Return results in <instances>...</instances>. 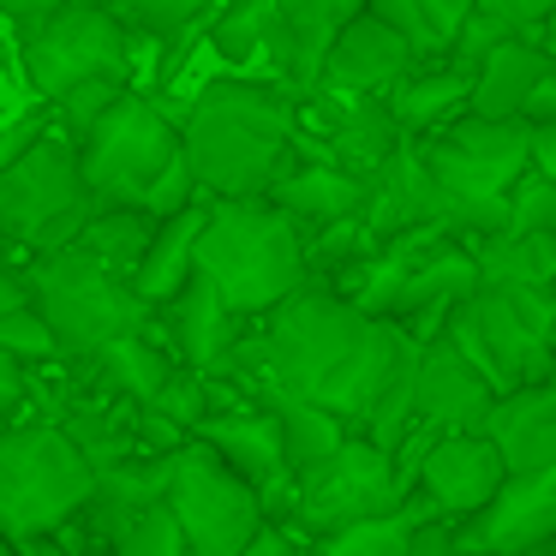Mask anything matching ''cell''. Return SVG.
<instances>
[{"instance_id":"obj_48","label":"cell","mask_w":556,"mask_h":556,"mask_svg":"<svg viewBox=\"0 0 556 556\" xmlns=\"http://www.w3.org/2000/svg\"><path fill=\"white\" fill-rule=\"evenodd\" d=\"M539 556H556V539H551V544H544V551H539Z\"/></svg>"},{"instance_id":"obj_41","label":"cell","mask_w":556,"mask_h":556,"mask_svg":"<svg viewBox=\"0 0 556 556\" xmlns=\"http://www.w3.org/2000/svg\"><path fill=\"white\" fill-rule=\"evenodd\" d=\"M305 544H312V539H305L300 527H288V520H269V515H264V527L245 539L240 556H305Z\"/></svg>"},{"instance_id":"obj_45","label":"cell","mask_w":556,"mask_h":556,"mask_svg":"<svg viewBox=\"0 0 556 556\" xmlns=\"http://www.w3.org/2000/svg\"><path fill=\"white\" fill-rule=\"evenodd\" d=\"M520 114H527V121H556V66L532 85V97H527V109H520Z\"/></svg>"},{"instance_id":"obj_31","label":"cell","mask_w":556,"mask_h":556,"mask_svg":"<svg viewBox=\"0 0 556 556\" xmlns=\"http://www.w3.org/2000/svg\"><path fill=\"white\" fill-rule=\"evenodd\" d=\"M150 233H156V216H144V210H132V204H97L73 245H85V252L102 257L109 269H126V276H132L144 245H150Z\"/></svg>"},{"instance_id":"obj_9","label":"cell","mask_w":556,"mask_h":556,"mask_svg":"<svg viewBox=\"0 0 556 556\" xmlns=\"http://www.w3.org/2000/svg\"><path fill=\"white\" fill-rule=\"evenodd\" d=\"M359 0H228L210 18V49L222 61H264L288 90H312L329 37Z\"/></svg>"},{"instance_id":"obj_17","label":"cell","mask_w":556,"mask_h":556,"mask_svg":"<svg viewBox=\"0 0 556 556\" xmlns=\"http://www.w3.org/2000/svg\"><path fill=\"white\" fill-rule=\"evenodd\" d=\"M496 389L479 377V365L455 348V341L431 336L419 341V359H413V425L425 431H479L484 413H491Z\"/></svg>"},{"instance_id":"obj_7","label":"cell","mask_w":556,"mask_h":556,"mask_svg":"<svg viewBox=\"0 0 556 556\" xmlns=\"http://www.w3.org/2000/svg\"><path fill=\"white\" fill-rule=\"evenodd\" d=\"M455 341L479 377L503 395L520 383H544L551 377V336H556V288H527V281H479L467 300L437 329Z\"/></svg>"},{"instance_id":"obj_6","label":"cell","mask_w":556,"mask_h":556,"mask_svg":"<svg viewBox=\"0 0 556 556\" xmlns=\"http://www.w3.org/2000/svg\"><path fill=\"white\" fill-rule=\"evenodd\" d=\"M25 288H30L37 317L49 324L61 359H85L102 341L126 336V329H150V317H156V305L138 300L132 276H126V269H109L102 257H90L85 245L37 252V264L25 269Z\"/></svg>"},{"instance_id":"obj_19","label":"cell","mask_w":556,"mask_h":556,"mask_svg":"<svg viewBox=\"0 0 556 556\" xmlns=\"http://www.w3.org/2000/svg\"><path fill=\"white\" fill-rule=\"evenodd\" d=\"M503 455V472H556V377L491 395L479 425Z\"/></svg>"},{"instance_id":"obj_2","label":"cell","mask_w":556,"mask_h":556,"mask_svg":"<svg viewBox=\"0 0 556 556\" xmlns=\"http://www.w3.org/2000/svg\"><path fill=\"white\" fill-rule=\"evenodd\" d=\"M293 102L269 85L245 78H216L192 97L180 121V144L192 162L198 192L210 198H264L269 180L293 156Z\"/></svg>"},{"instance_id":"obj_1","label":"cell","mask_w":556,"mask_h":556,"mask_svg":"<svg viewBox=\"0 0 556 556\" xmlns=\"http://www.w3.org/2000/svg\"><path fill=\"white\" fill-rule=\"evenodd\" d=\"M407 341L413 336L401 324L359 312L324 281H300L264 312L257 341H245V348L233 341L222 365L252 359L257 389H293V395L329 407L336 419H348V431H359Z\"/></svg>"},{"instance_id":"obj_37","label":"cell","mask_w":556,"mask_h":556,"mask_svg":"<svg viewBox=\"0 0 556 556\" xmlns=\"http://www.w3.org/2000/svg\"><path fill=\"white\" fill-rule=\"evenodd\" d=\"M503 37H515V30H503L496 18H484V13H472V7H467V18H460V30L448 37V49H443V61H437V66H455V73L472 78V73H479V61H484V54H491Z\"/></svg>"},{"instance_id":"obj_29","label":"cell","mask_w":556,"mask_h":556,"mask_svg":"<svg viewBox=\"0 0 556 556\" xmlns=\"http://www.w3.org/2000/svg\"><path fill=\"white\" fill-rule=\"evenodd\" d=\"M365 13H377L383 25H395L407 37L413 61L419 66H437L448 49V37L460 30L467 18V0H359Z\"/></svg>"},{"instance_id":"obj_38","label":"cell","mask_w":556,"mask_h":556,"mask_svg":"<svg viewBox=\"0 0 556 556\" xmlns=\"http://www.w3.org/2000/svg\"><path fill=\"white\" fill-rule=\"evenodd\" d=\"M0 348L13 353L18 365L54 359V336H49V324L37 317V305H13V312H0Z\"/></svg>"},{"instance_id":"obj_36","label":"cell","mask_w":556,"mask_h":556,"mask_svg":"<svg viewBox=\"0 0 556 556\" xmlns=\"http://www.w3.org/2000/svg\"><path fill=\"white\" fill-rule=\"evenodd\" d=\"M144 407H150V413H162L168 425H180V431L192 437V431H198V419L210 413V377H204V371H192V365H174V371L162 377V389L144 401Z\"/></svg>"},{"instance_id":"obj_3","label":"cell","mask_w":556,"mask_h":556,"mask_svg":"<svg viewBox=\"0 0 556 556\" xmlns=\"http://www.w3.org/2000/svg\"><path fill=\"white\" fill-rule=\"evenodd\" d=\"M78 174H85L90 198L97 204H132L144 216H168V210L192 204L198 180L192 162H186L180 126L162 114V102L150 97H121L85 126L78 138Z\"/></svg>"},{"instance_id":"obj_33","label":"cell","mask_w":556,"mask_h":556,"mask_svg":"<svg viewBox=\"0 0 556 556\" xmlns=\"http://www.w3.org/2000/svg\"><path fill=\"white\" fill-rule=\"evenodd\" d=\"M114 18H121L132 37H186L198 18H216V7L228 0H102Z\"/></svg>"},{"instance_id":"obj_40","label":"cell","mask_w":556,"mask_h":556,"mask_svg":"<svg viewBox=\"0 0 556 556\" xmlns=\"http://www.w3.org/2000/svg\"><path fill=\"white\" fill-rule=\"evenodd\" d=\"M467 7L484 18H496V25L515 30V37H539L556 18V0H467Z\"/></svg>"},{"instance_id":"obj_23","label":"cell","mask_w":556,"mask_h":556,"mask_svg":"<svg viewBox=\"0 0 556 556\" xmlns=\"http://www.w3.org/2000/svg\"><path fill=\"white\" fill-rule=\"evenodd\" d=\"M204 210H210V198L198 192L192 204L156 216V233H150L144 257H138V269H132V288L144 305H162L186 276H192V245H198V228H204Z\"/></svg>"},{"instance_id":"obj_28","label":"cell","mask_w":556,"mask_h":556,"mask_svg":"<svg viewBox=\"0 0 556 556\" xmlns=\"http://www.w3.org/2000/svg\"><path fill=\"white\" fill-rule=\"evenodd\" d=\"M264 407H269V419H276V431H281V455H288V472H300V467H312V460H324L329 448L348 437V419H336L329 407H317V401L293 395V389H269V383H264Z\"/></svg>"},{"instance_id":"obj_46","label":"cell","mask_w":556,"mask_h":556,"mask_svg":"<svg viewBox=\"0 0 556 556\" xmlns=\"http://www.w3.org/2000/svg\"><path fill=\"white\" fill-rule=\"evenodd\" d=\"M54 0H0V18H18V25H30V18H42Z\"/></svg>"},{"instance_id":"obj_39","label":"cell","mask_w":556,"mask_h":556,"mask_svg":"<svg viewBox=\"0 0 556 556\" xmlns=\"http://www.w3.org/2000/svg\"><path fill=\"white\" fill-rule=\"evenodd\" d=\"M121 97V78H85V85H73V90H61V138H85V126L97 121L102 109H109V102Z\"/></svg>"},{"instance_id":"obj_11","label":"cell","mask_w":556,"mask_h":556,"mask_svg":"<svg viewBox=\"0 0 556 556\" xmlns=\"http://www.w3.org/2000/svg\"><path fill=\"white\" fill-rule=\"evenodd\" d=\"M401 496L407 491H401V479H395V455L377 448L371 437L348 431L324 460L293 472L281 520L300 527L305 539H329V532L353 527V520H371V515H383V508H395Z\"/></svg>"},{"instance_id":"obj_49","label":"cell","mask_w":556,"mask_h":556,"mask_svg":"<svg viewBox=\"0 0 556 556\" xmlns=\"http://www.w3.org/2000/svg\"><path fill=\"white\" fill-rule=\"evenodd\" d=\"M455 556H472V551H455Z\"/></svg>"},{"instance_id":"obj_32","label":"cell","mask_w":556,"mask_h":556,"mask_svg":"<svg viewBox=\"0 0 556 556\" xmlns=\"http://www.w3.org/2000/svg\"><path fill=\"white\" fill-rule=\"evenodd\" d=\"M61 431L73 437V448L85 455L90 472H102V467H114V460L138 455L132 419H126V413H114V407H66Z\"/></svg>"},{"instance_id":"obj_15","label":"cell","mask_w":556,"mask_h":556,"mask_svg":"<svg viewBox=\"0 0 556 556\" xmlns=\"http://www.w3.org/2000/svg\"><path fill=\"white\" fill-rule=\"evenodd\" d=\"M413 49L395 25H383L377 13L353 7L341 18V30L329 37L324 49V66H317V85L312 90H329V97H383L395 78L413 73Z\"/></svg>"},{"instance_id":"obj_4","label":"cell","mask_w":556,"mask_h":556,"mask_svg":"<svg viewBox=\"0 0 556 556\" xmlns=\"http://www.w3.org/2000/svg\"><path fill=\"white\" fill-rule=\"evenodd\" d=\"M305 264L312 257H305L300 228L269 198H210L192 269L216 281V293L240 317H264L281 293L305 281Z\"/></svg>"},{"instance_id":"obj_43","label":"cell","mask_w":556,"mask_h":556,"mask_svg":"<svg viewBox=\"0 0 556 556\" xmlns=\"http://www.w3.org/2000/svg\"><path fill=\"white\" fill-rule=\"evenodd\" d=\"M25 395H30V383H25V365H18L13 353L0 348V419H7V413H13Z\"/></svg>"},{"instance_id":"obj_27","label":"cell","mask_w":556,"mask_h":556,"mask_svg":"<svg viewBox=\"0 0 556 556\" xmlns=\"http://www.w3.org/2000/svg\"><path fill=\"white\" fill-rule=\"evenodd\" d=\"M467 252L479 264V281L556 288V233H467Z\"/></svg>"},{"instance_id":"obj_35","label":"cell","mask_w":556,"mask_h":556,"mask_svg":"<svg viewBox=\"0 0 556 556\" xmlns=\"http://www.w3.org/2000/svg\"><path fill=\"white\" fill-rule=\"evenodd\" d=\"M503 233H556V180H544L539 168H520L508 186Z\"/></svg>"},{"instance_id":"obj_18","label":"cell","mask_w":556,"mask_h":556,"mask_svg":"<svg viewBox=\"0 0 556 556\" xmlns=\"http://www.w3.org/2000/svg\"><path fill=\"white\" fill-rule=\"evenodd\" d=\"M198 443L216 448L222 460H228L233 472H240L245 484H252L257 496H264V515L281 520V508H288V455H281V431L276 419H269V407H240V413H204L198 419Z\"/></svg>"},{"instance_id":"obj_22","label":"cell","mask_w":556,"mask_h":556,"mask_svg":"<svg viewBox=\"0 0 556 556\" xmlns=\"http://www.w3.org/2000/svg\"><path fill=\"white\" fill-rule=\"evenodd\" d=\"M551 66H556V54L544 49L539 37H503L479 61V73H472L467 114H491V121L520 114V109H527V97H532V85H539ZM520 121H527V114H520Z\"/></svg>"},{"instance_id":"obj_10","label":"cell","mask_w":556,"mask_h":556,"mask_svg":"<svg viewBox=\"0 0 556 556\" xmlns=\"http://www.w3.org/2000/svg\"><path fill=\"white\" fill-rule=\"evenodd\" d=\"M97 198H90L85 174H78V150L61 132H37L0 168V233H13L30 252H54L73 245L78 228L90 222Z\"/></svg>"},{"instance_id":"obj_12","label":"cell","mask_w":556,"mask_h":556,"mask_svg":"<svg viewBox=\"0 0 556 556\" xmlns=\"http://www.w3.org/2000/svg\"><path fill=\"white\" fill-rule=\"evenodd\" d=\"M168 503L174 527L186 539V556H240L245 539L264 527V496L198 437H186L174 448V472H168Z\"/></svg>"},{"instance_id":"obj_20","label":"cell","mask_w":556,"mask_h":556,"mask_svg":"<svg viewBox=\"0 0 556 556\" xmlns=\"http://www.w3.org/2000/svg\"><path fill=\"white\" fill-rule=\"evenodd\" d=\"M365 192H371V180H359V174L336 168V162H305V168H281L264 198L300 228V240H312V233L359 216Z\"/></svg>"},{"instance_id":"obj_8","label":"cell","mask_w":556,"mask_h":556,"mask_svg":"<svg viewBox=\"0 0 556 556\" xmlns=\"http://www.w3.org/2000/svg\"><path fill=\"white\" fill-rule=\"evenodd\" d=\"M90 479L85 455L61 425H7L0 431V532L25 551L30 539L73 527Z\"/></svg>"},{"instance_id":"obj_5","label":"cell","mask_w":556,"mask_h":556,"mask_svg":"<svg viewBox=\"0 0 556 556\" xmlns=\"http://www.w3.org/2000/svg\"><path fill=\"white\" fill-rule=\"evenodd\" d=\"M527 132L520 114H455L448 126L419 138V162L443 192L448 233H496L508 216V186L527 168Z\"/></svg>"},{"instance_id":"obj_30","label":"cell","mask_w":556,"mask_h":556,"mask_svg":"<svg viewBox=\"0 0 556 556\" xmlns=\"http://www.w3.org/2000/svg\"><path fill=\"white\" fill-rule=\"evenodd\" d=\"M425 515H431V503L407 491L395 508H383V515L353 520V527L317 539V556H413V527H419Z\"/></svg>"},{"instance_id":"obj_25","label":"cell","mask_w":556,"mask_h":556,"mask_svg":"<svg viewBox=\"0 0 556 556\" xmlns=\"http://www.w3.org/2000/svg\"><path fill=\"white\" fill-rule=\"evenodd\" d=\"M90 377H97V395H121L126 407H144L162 389V377L174 371L168 348H156L150 329H126V336L102 341L97 353H85Z\"/></svg>"},{"instance_id":"obj_44","label":"cell","mask_w":556,"mask_h":556,"mask_svg":"<svg viewBox=\"0 0 556 556\" xmlns=\"http://www.w3.org/2000/svg\"><path fill=\"white\" fill-rule=\"evenodd\" d=\"M37 132H42V109H37V114H25L18 126H0V168H7V162H13V156H18V150H25Z\"/></svg>"},{"instance_id":"obj_14","label":"cell","mask_w":556,"mask_h":556,"mask_svg":"<svg viewBox=\"0 0 556 556\" xmlns=\"http://www.w3.org/2000/svg\"><path fill=\"white\" fill-rule=\"evenodd\" d=\"M556 539V472H503L472 515L455 520V551L472 556H539Z\"/></svg>"},{"instance_id":"obj_47","label":"cell","mask_w":556,"mask_h":556,"mask_svg":"<svg viewBox=\"0 0 556 556\" xmlns=\"http://www.w3.org/2000/svg\"><path fill=\"white\" fill-rule=\"evenodd\" d=\"M551 377H556V336H551Z\"/></svg>"},{"instance_id":"obj_13","label":"cell","mask_w":556,"mask_h":556,"mask_svg":"<svg viewBox=\"0 0 556 556\" xmlns=\"http://www.w3.org/2000/svg\"><path fill=\"white\" fill-rule=\"evenodd\" d=\"M126 66H132V30L102 0H54L42 18H30L25 78L42 102L85 78H126Z\"/></svg>"},{"instance_id":"obj_26","label":"cell","mask_w":556,"mask_h":556,"mask_svg":"<svg viewBox=\"0 0 556 556\" xmlns=\"http://www.w3.org/2000/svg\"><path fill=\"white\" fill-rule=\"evenodd\" d=\"M467 73H455V66H413L407 78H395V85L383 90V109L395 114V126L407 138H425L437 132V126H448L455 114H467Z\"/></svg>"},{"instance_id":"obj_16","label":"cell","mask_w":556,"mask_h":556,"mask_svg":"<svg viewBox=\"0 0 556 556\" xmlns=\"http://www.w3.org/2000/svg\"><path fill=\"white\" fill-rule=\"evenodd\" d=\"M413 484H419L413 496H425L431 515L460 520L503 484V455H496V443L484 431H437L419 455Z\"/></svg>"},{"instance_id":"obj_42","label":"cell","mask_w":556,"mask_h":556,"mask_svg":"<svg viewBox=\"0 0 556 556\" xmlns=\"http://www.w3.org/2000/svg\"><path fill=\"white\" fill-rule=\"evenodd\" d=\"M527 168H539L544 180H556V121H527Z\"/></svg>"},{"instance_id":"obj_24","label":"cell","mask_w":556,"mask_h":556,"mask_svg":"<svg viewBox=\"0 0 556 556\" xmlns=\"http://www.w3.org/2000/svg\"><path fill=\"white\" fill-rule=\"evenodd\" d=\"M472 288H479V264H472L467 245H455V240L443 233V240H431V245H425V252L407 264L395 300H389V324L425 312V305H455V300H467Z\"/></svg>"},{"instance_id":"obj_21","label":"cell","mask_w":556,"mask_h":556,"mask_svg":"<svg viewBox=\"0 0 556 556\" xmlns=\"http://www.w3.org/2000/svg\"><path fill=\"white\" fill-rule=\"evenodd\" d=\"M162 305H168V317H174V348H180V365H192V371H204V377L222 371V359H228V348L240 341L245 317L216 293V281L192 269V276H186Z\"/></svg>"},{"instance_id":"obj_34","label":"cell","mask_w":556,"mask_h":556,"mask_svg":"<svg viewBox=\"0 0 556 556\" xmlns=\"http://www.w3.org/2000/svg\"><path fill=\"white\" fill-rule=\"evenodd\" d=\"M102 551L109 556H186V539H180V527H174L168 503H150V508H138V515H126Z\"/></svg>"}]
</instances>
